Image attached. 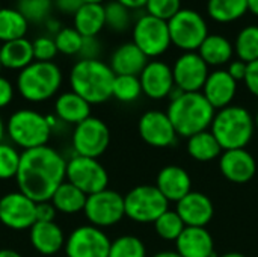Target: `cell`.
<instances>
[{"label":"cell","instance_id":"1","mask_svg":"<svg viewBox=\"0 0 258 257\" xmlns=\"http://www.w3.org/2000/svg\"><path fill=\"white\" fill-rule=\"evenodd\" d=\"M15 180L18 191L35 203L50 201L54 191L67 180V161L48 145L24 150Z\"/></svg>","mask_w":258,"mask_h":257},{"label":"cell","instance_id":"2","mask_svg":"<svg viewBox=\"0 0 258 257\" xmlns=\"http://www.w3.org/2000/svg\"><path fill=\"white\" fill-rule=\"evenodd\" d=\"M169 98L171 101L166 114L178 138L187 139L210 129L216 111L203 92H183L175 86Z\"/></svg>","mask_w":258,"mask_h":257},{"label":"cell","instance_id":"3","mask_svg":"<svg viewBox=\"0 0 258 257\" xmlns=\"http://www.w3.org/2000/svg\"><path fill=\"white\" fill-rule=\"evenodd\" d=\"M115 73L100 59H80L70 71L71 91L89 105H100L112 98Z\"/></svg>","mask_w":258,"mask_h":257},{"label":"cell","instance_id":"4","mask_svg":"<svg viewBox=\"0 0 258 257\" xmlns=\"http://www.w3.org/2000/svg\"><path fill=\"white\" fill-rule=\"evenodd\" d=\"M210 132L215 135L222 150L246 148L255 133L252 114L237 105L216 111Z\"/></svg>","mask_w":258,"mask_h":257},{"label":"cell","instance_id":"5","mask_svg":"<svg viewBox=\"0 0 258 257\" xmlns=\"http://www.w3.org/2000/svg\"><path fill=\"white\" fill-rule=\"evenodd\" d=\"M62 85V71L54 62L33 61L17 77L20 95L32 103H41L54 97Z\"/></svg>","mask_w":258,"mask_h":257},{"label":"cell","instance_id":"6","mask_svg":"<svg viewBox=\"0 0 258 257\" xmlns=\"http://www.w3.org/2000/svg\"><path fill=\"white\" fill-rule=\"evenodd\" d=\"M51 132L47 115L33 109H18L6 121V135L23 151L47 145Z\"/></svg>","mask_w":258,"mask_h":257},{"label":"cell","instance_id":"7","mask_svg":"<svg viewBox=\"0 0 258 257\" xmlns=\"http://www.w3.org/2000/svg\"><path fill=\"white\" fill-rule=\"evenodd\" d=\"M125 217L138 224H154L169 209V201L156 185H139L124 195Z\"/></svg>","mask_w":258,"mask_h":257},{"label":"cell","instance_id":"8","mask_svg":"<svg viewBox=\"0 0 258 257\" xmlns=\"http://www.w3.org/2000/svg\"><path fill=\"white\" fill-rule=\"evenodd\" d=\"M171 42L184 52H195L209 35L204 17L190 8H181L171 20H168Z\"/></svg>","mask_w":258,"mask_h":257},{"label":"cell","instance_id":"9","mask_svg":"<svg viewBox=\"0 0 258 257\" xmlns=\"http://www.w3.org/2000/svg\"><path fill=\"white\" fill-rule=\"evenodd\" d=\"M83 214L91 226L98 229L112 227L121 223L125 217L124 195L109 188L88 195Z\"/></svg>","mask_w":258,"mask_h":257},{"label":"cell","instance_id":"10","mask_svg":"<svg viewBox=\"0 0 258 257\" xmlns=\"http://www.w3.org/2000/svg\"><path fill=\"white\" fill-rule=\"evenodd\" d=\"M71 144L74 155L98 159L110 144V130L103 120L89 117L74 127Z\"/></svg>","mask_w":258,"mask_h":257},{"label":"cell","instance_id":"11","mask_svg":"<svg viewBox=\"0 0 258 257\" xmlns=\"http://www.w3.org/2000/svg\"><path fill=\"white\" fill-rule=\"evenodd\" d=\"M67 182L77 186L86 195L107 189L109 174L98 159L74 155L67 161Z\"/></svg>","mask_w":258,"mask_h":257},{"label":"cell","instance_id":"12","mask_svg":"<svg viewBox=\"0 0 258 257\" xmlns=\"http://www.w3.org/2000/svg\"><path fill=\"white\" fill-rule=\"evenodd\" d=\"M133 42L147 55V58L163 55L172 44L168 21L144 14L133 26Z\"/></svg>","mask_w":258,"mask_h":257},{"label":"cell","instance_id":"13","mask_svg":"<svg viewBox=\"0 0 258 257\" xmlns=\"http://www.w3.org/2000/svg\"><path fill=\"white\" fill-rule=\"evenodd\" d=\"M112 241L95 226L86 224L74 229L65 241L67 257H107Z\"/></svg>","mask_w":258,"mask_h":257},{"label":"cell","instance_id":"14","mask_svg":"<svg viewBox=\"0 0 258 257\" xmlns=\"http://www.w3.org/2000/svg\"><path fill=\"white\" fill-rule=\"evenodd\" d=\"M0 223L12 230H27L36 223V203L20 191L0 198Z\"/></svg>","mask_w":258,"mask_h":257},{"label":"cell","instance_id":"15","mask_svg":"<svg viewBox=\"0 0 258 257\" xmlns=\"http://www.w3.org/2000/svg\"><path fill=\"white\" fill-rule=\"evenodd\" d=\"M172 74L175 86L183 92H201L210 71L198 52H184L174 62Z\"/></svg>","mask_w":258,"mask_h":257},{"label":"cell","instance_id":"16","mask_svg":"<svg viewBox=\"0 0 258 257\" xmlns=\"http://www.w3.org/2000/svg\"><path fill=\"white\" fill-rule=\"evenodd\" d=\"M139 136L145 144L154 148H168L175 145L178 135L168 117L162 111H147L141 115L138 123Z\"/></svg>","mask_w":258,"mask_h":257},{"label":"cell","instance_id":"17","mask_svg":"<svg viewBox=\"0 0 258 257\" xmlns=\"http://www.w3.org/2000/svg\"><path fill=\"white\" fill-rule=\"evenodd\" d=\"M142 92L153 100H162L171 95L175 88L172 67L163 61H150L139 74Z\"/></svg>","mask_w":258,"mask_h":257},{"label":"cell","instance_id":"18","mask_svg":"<svg viewBox=\"0 0 258 257\" xmlns=\"http://www.w3.org/2000/svg\"><path fill=\"white\" fill-rule=\"evenodd\" d=\"M221 174L231 183H248L257 174V161L246 148L224 150L219 158Z\"/></svg>","mask_w":258,"mask_h":257},{"label":"cell","instance_id":"19","mask_svg":"<svg viewBox=\"0 0 258 257\" xmlns=\"http://www.w3.org/2000/svg\"><path fill=\"white\" fill-rule=\"evenodd\" d=\"M175 212L180 215L186 227H207L215 217V206L209 195L192 191L178 203Z\"/></svg>","mask_w":258,"mask_h":257},{"label":"cell","instance_id":"20","mask_svg":"<svg viewBox=\"0 0 258 257\" xmlns=\"http://www.w3.org/2000/svg\"><path fill=\"white\" fill-rule=\"evenodd\" d=\"M201 92L215 111H221L231 106L237 94V82L228 74L227 70L219 68L209 74Z\"/></svg>","mask_w":258,"mask_h":257},{"label":"cell","instance_id":"21","mask_svg":"<svg viewBox=\"0 0 258 257\" xmlns=\"http://www.w3.org/2000/svg\"><path fill=\"white\" fill-rule=\"evenodd\" d=\"M156 188L169 203H178L192 192V179L189 173L178 165L163 167L156 177Z\"/></svg>","mask_w":258,"mask_h":257},{"label":"cell","instance_id":"22","mask_svg":"<svg viewBox=\"0 0 258 257\" xmlns=\"http://www.w3.org/2000/svg\"><path fill=\"white\" fill-rule=\"evenodd\" d=\"M181 257H215V241L206 227H186L175 241Z\"/></svg>","mask_w":258,"mask_h":257},{"label":"cell","instance_id":"23","mask_svg":"<svg viewBox=\"0 0 258 257\" xmlns=\"http://www.w3.org/2000/svg\"><path fill=\"white\" fill-rule=\"evenodd\" d=\"M29 239L35 251L42 256H54L62 248H65L63 230L54 223H39L36 221L29 229Z\"/></svg>","mask_w":258,"mask_h":257},{"label":"cell","instance_id":"24","mask_svg":"<svg viewBox=\"0 0 258 257\" xmlns=\"http://www.w3.org/2000/svg\"><path fill=\"white\" fill-rule=\"evenodd\" d=\"M148 64L147 55L133 42L121 44L110 56V68L115 76H139Z\"/></svg>","mask_w":258,"mask_h":257},{"label":"cell","instance_id":"25","mask_svg":"<svg viewBox=\"0 0 258 257\" xmlns=\"http://www.w3.org/2000/svg\"><path fill=\"white\" fill-rule=\"evenodd\" d=\"M54 115L65 124L77 126L91 117V105L74 91H67L56 98Z\"/></svg>","mask_w":258,"mask_h":257},{"label":"cell","instance_id":"26","mask_svg":"<svg viewBox=\"0 0 258 257\" xmlns=\"http://www.w3.org/2000/svg\"><path fill=\"white\" fill-rule=\"evenodd\" d=\"M0 61L3 68L18 71L24 70L35 61L32 41L27 38H20L3 42L0 45Z\"/></svg>","mask_w":258,"mask_h":257},{"label":"cell","instance_id":"27","mask_svg":"<svg viewBox=\"0 0 258 257\" xmlns=\"http://www.w3.org/2000/svg\"><path fill=\"white\" fill-rule=\"evenodd\" d=\"M198 53L209 67H221L227 62H231L234 45L224 35L209 33L200 45Z\"/></svg>","mask_w":258,"mask_h":257},{"label":"cell","instance_id":"28","mask_svg":"<svg viewBox=\"0 0 258 257\" xmlns=\"http://www.w3.org/2000/svg\"><path fill=\"white\" fill-rule=\"evenodd\" d=\"M104 26V6L100 3H83L74 14V29L85 38L97 36Z\"/></svg>","mask_w":258,"mask_h":257},{"label":"cell","instance_id":"29","mask_svg":"<svg viewBox=\"0 0 258 257\" xmlns=\"http://www.w3.org/2000/svg\"><path fill=\"white\" fill-rule=\"evenodd\" d=\"M186 148H187L189 156L194 161L201 162V164H207V162H213L219 159L224 151L221 144L215 138V135L210 132V129L187 138Z\"/></svg>","mask_w":258,"mask_h":257},{"label":"cell","instance_id":"30","mask_svg":"<svg viewBox=\"0 0 258 257\" xmlns=\"http://www.w3.org/2000/svg\"><path fill=\"white\" fill-rule=\"evenodd\" d=\"M86 198L88 195L80 191L77 186H74L70 182H63L53 194L51 197V203L56 208L57 212L67 214V215H73V214H79L83 212L85 204H86Z\"/></svg>","mask_w":258,"mask_h":257},{"label":"cell","instance_id":"31","mask_svg":"<svg viewBox=\"0 0 258 257\" xmlns=\"http://www.w3.org/2000/svg\"><path fill=\"white\" fill-rule=\"evenodd\" d=\"M29 27V21L20 14L17 8L0 9V42L24 38Z\"/></svg>","mask_w":258,"mask_h":257},{"label":"cell","instance_id":"32","mask_svg":"<svg viewBox=\"0 0 258 257\" xmlns=\"http://www.w3.org/2000/svg\"><path fill=\"white\" fill-rule=\"evenodd\" d=\"M209 15L218 23H231L248 11V0H209Z\"/></svg>","mask_w":258,"mask_h":257},{"label":"cell","instance_id":"33","mask_svg":"<svg viewBox=\"0 0 258 257\" xmlns=\"http://www.w3.org/2000/svg\"><path fill=\"white\" fill-rule=\"evenodd\" d=\"M234 52L240 61L249 64L258 59V26L249 24L245 26L236 38Z\"/></svg>","mask_w":258,"mask_h":257},{"label":"cell","instance_id":"34","mask_svg":"<svg viewBox=\"0 0 258 257\" xmlns=\"http://www.w3.org/2000/svg\"><path fill=\"white\" fill-rule=\"evenodd\" d=\"M184 229H186V226H184L183 220L180 218V215L175 211H171V209H168L154 223L156 235L160 239L169 241V242H175L178 239V236L183 233Z\"/></svg>","mask_w":258,"mask_h":257},{"label":"cell","instance_id":"35","mask_svg":"<svg viewBox=\"0 0 258 257\" xmlns=\"http://www.w3.org/2000/svg\"><path fill=\"white\" fill-rule=\"evenodd\" d=\"M139 76H115L112 97L121 103H133L142 95Z\"/></svg>","mask_w":258,"mask_h":257},{"label":"cell","instance_id":"36","mask_svg":"<svg viewBox=\"0 0 258 257\" xmlns=\"http://www.w3.org/2000/svg\"><path fill=\"white\" fill-rule=\"evenodd\" d=\"M107 257H147V247L138 236L124 235L112 241Z\"/></svg>","mask_w":258,"mask_h":257},{"label":"cell","instance_id":"37","mask_svg":"<svg viewBox=\"0 0 258 257\" xmlns=\"http://www.w3.org/2000/svg\"><path fill=\"white\" fill-rule=\"evenodd\" d=\"M51 8L53 0H17V9L29 23H44Z\"/></svg>","mask_w":258,"mask_h":257},{"label":"cell","instance_id":"38","mask_svg":"<svg viewBox=\"0 0 258 257\" xmlns=\"http://www.w3.org/2000/svg\"><path fill=\"white\" fill-rule=\"evenodd\" d=\"M104 15H106V26H109L115 32H124L125 29H128L132 23L130 9L116 0L109 2L104 6Z\"/></svg>","mask_w":258,"mask_h":257},{"label":"cell","instance_id":"39","mask_svg":"<svg viewBox=\"0 0 258 257\" xmlns=\"http://www.w3.org/2000/svg\"><path fill=\"white\" fill-rule=\"evenodd\" d=\"M21 153L18 150L6 142L0 144V180H9L15 179L18 168H20Z\"/></svg>","mask_w":258,"mask_h":257},{"label":"cell","instance_id":"40","mask_svg":"<svg viewBox=\"0 0 258 257\" xmlns=\"http://www.w3.org/2000/svg\"><path fill=\"white\" fill-rule=\"evenodd\" d=\"M54 42L57 52L63 55H79L83 44V36L74 27H62L54 35Z\"/></svg>","mask_w":258,"mask_h":257},{"label":"cell","instance_id":"41","mask_svg":"<svg viewBox=\"0 0 258 257\" xmlns=\"http://www.w3.org/2000/svg\"><path fill=\"white\" fill-rule=\"evenodd\" d=\"M145 9L147 14L168 21L181 9V0H148Z\"/></svg>","mask_w":258,"mask_h":257},{"label":"cell","instance_id":"42","mask_svg":"<svg viewBox=\"0 0 258 257\" xmlns=\"http://www.w3.org/2000/svg\"><path fill=\"white\" fill-rule=\"evenodd\" d=\"M32 47L33 58L38 62H51L57 55V47L54 38L51 36H38L35 41H32Z\"/></svg>","mask_w":258,"mask_h":257},{"label":"cell","instance_id":"43","mask_svg":"<svg viewBox=\"0 0 258 257\" xmlns=\"http://www.w3.org/2000/svg\"><path fill=\"white\" fill-rule=\"evenodd\" d=\"M100 52H101V45L97 36H88V38L83 36V44L79 53L82 59H98Z\"/></svg>","mask_w":258,"mask_h":257},{"label":"cell","instance_id":"44","mask_svg":"<svg viewBox=\"0 0 258 257\" xmlns=\"http://www.w3.org/2000/svg\"><path fill=\"white\" fill-rule=\"evenodd\" d=\"M56 208L51 201H39L36 203V221L39 223H51L56 218Z\"/></svg>","mask_w":258,"mask_h":257},{"label":"cell","instance_id":"45","mask_svg":"<svg viewBox=\"0 0 258 257\" xmlns=\"http://www.w3.org/2000/svg\"><path fill=\"white\" fill-rule=\"evenodd\" d=\"M245 85L249 89V92L258 98V59L248 64L246 76H245Z\"/></svg>","mask_w":258,"mask_h":257},{"label":"cell","instance_id":"46","mask_svg":"<svg viewBox=\"0 0 258 257\" xmlns=\"http://www.w3.org/2000/svg\"><path fill=\"white\" fill-rule=\"evenodd\" d=\"M14 98V85L3 76H0V109L6 108Z\"/></svg>","mask_w":258,"mask_h":257},{"label":"cell","instance_id":"47","mask_svg":"<svg viewBox=\"0 0 258 257\" xmlns=\"http://www.w3.org/2000/svg\"><path fill=\"white\" fill-rule=\"evenodd\" d=\"M246 70H248V64L240 61V59H236V61H231L228 64V74L236 80V82H240V80H245V76H246Z\"/></svg>","mask_w":258,"mask_h":257},{"label":"cell","instance_id":"48","mask_svg":"<svg viewBox=\"0 0 258 257\" xmlns=\"http://www.w3.org/2000/svg\"><path fill=\"white\" fill-rule=\"evenodd\" d=\"M53 5L62 14H73L74 15L82 8L83 2L82 0H53Z\"/></svg>","mask_w":258,"mask_h":257},{"label":"cell","instance_id":"49","mask_svg":"<svg viewBox=\"0 0 258 257\" xmlns=\"http://www.w3.org/2000/svg\"><path fill=\"white\" fill-rule=\"evenodd\" d=\"M116 2H119L128 9H138V8H144L148 0H116Z\"/></svg>","mask_w":258,"mask_h":257},{"label":"cell","instance_id":"50","mask_svg":"<svg viewBox=\"0 0 258 257\" xmlns=\"http://www.w3.org/2000/svg\"><path fill=\"white\" fill-rule=\"evenodd\" d=\"M44 24H45L47 30H48V32H51V33H54V35L62 29V27H60V23H59L56 18H50V17H48V18L44 21Z\"/></svg>","mask_w":258,"mask_h":257},{"label":"cell","instance_id":"51","mask_svg":"<svg viewBox=\"0 0 258 257\" xmlns=\"http://www.w3.org/2000/svg\"><path fill=\"white\" fill-rule=\"evenodd\" d=\"M0 257H23L18 251L15 250H9V248H3L0 250Z\"/></svg>","mask_w":258,"mask_h":257},{"label":"cell","instance_id":"52","mask_svg":"<svg viewBox=\"0 0 258 257\" xmlns=\"http://www.w3.org/2000/svg\"><path fill=\"white\" fill-rule=\"evenodd\" d=\"M151 257H181L177 251H172V250H165V251H159L156 253L154 256Z\"/></svg>","mask_w":258,"mask_h":257},{"label":"cell","instance_id":"53","mask_svg":"<svg viewBox=\"0 0 258 257\" xmlns=\"http://www.w3.org/2000/svg\"><path fill=\"white\" fill-rule=\"evenodd\" d=\"M248 11L254 15H258V0H248Z\"/></svg>","mask_w":258,"mask_h":257},{"label":"cell","instance_id":"54","mask_svg":"<svg viewBox=\"0 0 258 257\" xmlns=\"http://www.w3.org/2000/svg\"><path fill=\"white\" fill-rule=\"evenodd\" d=\"M5 135H6V123L2 120V117H0V144L3 142V139H5Z\"/></svg>","mask_w":258,"mask_h":257},{"label":"cell","instance_id":"55","mask_svg":"<svg viewBox=\"0 0 258 257\" xmlns=\"http://www.w3.org/2000/svg\"><path fill=\"white\" fill-rule=\"evenodd\" d=\"M219 257H246L245 254H242V253H237V251H231V253H225V254H222V256Z\"/></svg>","mask_w":258,"mask_h":257},{"label":"cell","instance_id":"56","mask_svg":"<svg viewBox=\"0 0 258 257\" xmlns=\"http://www.w3.org/2000/svg\"><path fill=\"white\" fill-rule=\"evenodd\" d=\"M82 2H83V3H100V5H101L103 0H82Z\"/></svg>","mask_w":258,"mask_h":257},{"label":"cell","instance_id":"57","mask_svg":"<svg viewBox=\"0 0 258 257\" xmlns=\"http://www.w3.org/2000/svg\"><path fill=\"white\" fill-rule=\"evenodd\" d=\"M254 124H255V130H258V111L257 114L254 115Z\"/></svg>","mask_w":258,"mask_h":257},{"label":"cell","instance_id":"58","mask_svg":"<svg viewBox=\"0 0 258 257\" xmlns=\"http://www.w3.org/2000/svg\"><path fill=\"white\" fill-rule=\"evenodd\" d=\"M2 68H3V67H2V61H0V70H2Z\"/></svg>","mask_w":258,"mask_h":257},{"label":"cell","instance_id":"59","mask_svg":"<svg viewBox=\"0 0 258 257\" xmlns=\"http://www.w3.org/2000/svg\"><path fill=\"white\" fill-rule=\"evenodd\" d=\"M0 9H2V6H0Z\"/></svg>","mask_w":258,"mask_h":257}]
</instances>
